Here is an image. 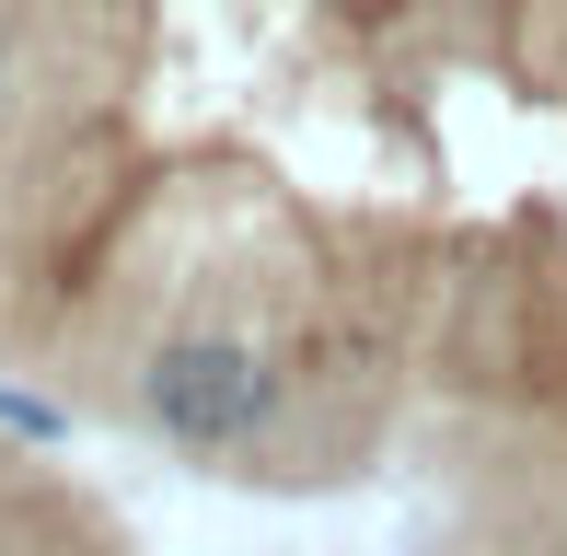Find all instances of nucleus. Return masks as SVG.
Segmentation results:
<instances>
[{
    "instance_id": "f257e3e1",
    "label": "nucleus",
    "mask_w": 567,
    "mask_h": 556,
    "mask_svg": "<svg viewBox=\"0 0 567 556\" xmlns=\"http://www.w3.org/2000/svg\"><path fill=\"white\" fill-rule=\"evenodd\" d=\"M140 429H163L174 452H255L278 418H290V371H278L267 337H244V325H174L163 348L140 360Z\"/></svg>"
},
{
    "instance_id": "f03ea898",
    "label": "nucleus",
    "mask_w": 567,
    "mask_h": 556,
    "mask_svg": "<svg viewBox=\"0 0 567 556\" xmlns=\"http://www.w3.org/2000/svg\"><path fill=\"white\" fill-rule=\"evenodd\" d=\"M0 105H12V23H0Z\"/></svg>"
},
{
    "instance_id": "7ed1b4c3",
    "label": "nucleus",
    "mask_w": 567,
    "mask_h": 556,
    "mask_svg": "<svg viewBox=\"0 0 567 556\" xmlns=\"http://www.w3.org/2000/svg\"><path fill=\"white\" fill-rule=\"evenodd\" d=\"M0 556H35V545H0Z\"/></svg>"
}]
</instances>
